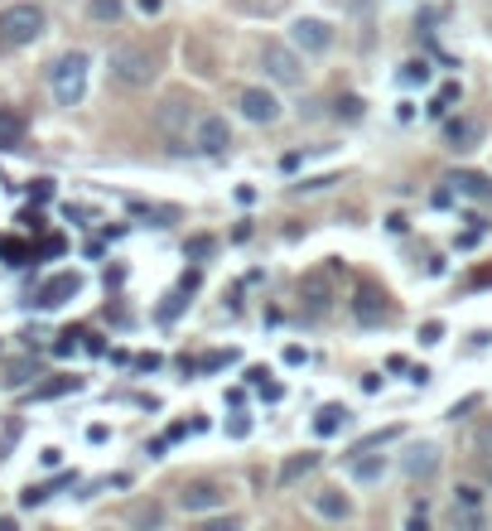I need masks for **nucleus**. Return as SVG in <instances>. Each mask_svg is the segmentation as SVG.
I'll return each instance as SVG.
<instances>
[{
  "label": "nucleus",
  "instance_id": "cd10ccee",
  "mask_svg": "<svg viewBox=\"0 0 492 531\" xmlns=\"http://www.w3.org/2000/svg\"><path fill=\"white\" fill-rule=\"evenodd\" d=\"M232 358H237V353H208V358L199 362V368H203V372H213V368H227Z\"/></svg>",
  "mask_w": 492,
  "mask_h": 531
},
{
  "label": "nucleus",
  "instance_id": "412c9836",
  "mask_svg": "<svg viewBox=\"0 0 492 531\" xmlns=\"http://www.w3.org/2000/svg\"><path fill=\"white\" fill-rule=\"evenodd\" d=\"M121 0H88V15L97 20V24H116L121 20Z\"/></svg>",
  "mask_w": 492,
  "mask_h": 531
},
{
  "label": "nucleus",
  "instance_id": "20e7f679",
  "mask_svg": "<svg viewBox=\"0 0 492 531\" xmlns=\"http://www.w3.org/2000/svg\"><path fill=\"white\" fill-rule=\"evenodd\" d=\"M261 68H265L271 82H280V88H294V82L304 78V63H300V49L294 44H265L261 49Z\"/></svg>",
  "mask_w": 492,
  "mask_h": 531
},
{
  "label": "nucleus",
  "instance_id": "f3484780",
  "mask_svg": "<svg viewBox=\"0 0 492 531\" xmlns=\"http://www.w3.org/2000/svg\"><path fill=\"white\" fill-rule=\"evenodd\" d=\"M434 469H440V450L434 444H420V450L405 454V473L411 479H434Z\"/></svg>",
  "mask_w": 492,
  "mask_h": 531
},
{
  "label": "nucleus",
  "instance_id": "7ed1b4c3",
  "mask_svg": "<svg viewBox=\"0 0 492 531\" xmlns=\"http://www.w3.org/2000/svg\"><path fill=\"white\" fill-rule=\"evenodd\" d=\"M88 53H63L59 63L49 68V88H53V102L59 107H78L82 97H88Z\"/></svg>",
  "mask_w": 492,
  "mask_h": 531
},
{
  "label": "nucleus",
  "instance_id": "6ab92c4d",
  "mask_svg": "<svg viewBox=\"0 0 492 531\" xmlns=\"http://www.w3.org/2000/svg\"><path fill=\"white\" fill-rule=\"evenodd\" d=\"M20 141H24V116L0 107V150H15Z\"/></svg>",
  "mask_w": 492,
  "mask_h": 531
},
{
  "label": "nucleus",
  "instance_id": "aec40b11",
  "mask_svg": "<svg viewBox=\"0 0 492 531\" xmlns=\"http://www.w3.org/2000/svg\"><path fill=\"white\" fill-rule=\"evenodd\" d=\"M353 421V411L348 406H319V415H314V430L319 435H339V430Z\"/></svg>",
  "mask_w": 492,
  "mask_h": 531
},
{
  "label": "nucleus",
  "instance_id": "a878e982",
  "mask_svg": "<svg viewBox=\"0 0 492 531\" xmlns=\"http://www.w3.org/2000/svg\"><path fill=\"white\" fill-rule=\"evenodd\" d=\"M160 522H164L160 508H140V512H135V526H160Z\"/></svg>",
  "mask_w": 492,
  "mask_h": 531
},
{
  "label": "nucleus",
  "instance_id": "bb28decb",
  "mask_svg": "<svg viewBox=\"0 0 492 531\" xmlns=\"http://www.w3.org/2000/svg\"><path fill=\"white\" fill-rule=\"evenodd\" d=\"M208 251H213V237H193V242H189V256L193 261H203Z\"/></svg>",
  "mask_w": 492,
  "mask_h": 531
},
{
  "label": "nucleus",
  "instance_id": "0eeeda50",
  "mask_svg": "<svg viewBox=\"0 0 492 531\" xmlns=\"http://www.w3.org/2000/svg\"><path fill=\"white\" fill-rule=\"evenodd\" d=\"M227 145H232L227 116H199L193 121V150H199V155H227Z\"/></svg>",
  "mask_w": 492,
  "mask_h": 531
},
{
  "label": "nucleus",
  "instance_id": "4468645a",
  "mask_svg": "<svg viewBox=\"0 0 492 531\" xmlns=\"http://www.w3.org/2000/svg\"><path fill=\"white\" fill-rule=\"evenodd\" d=\"M348 473H353L357 483H372V479H382V473H386V459L372 454V450H353V459H348Z\"/></svg>",
  "mask_w": 492,
  "mask_h": 531
},
{
  "label": "nucleus",
  "instance_id": "4be33fe9",
  "mask_svg": "<svg viewBox=\"0 0 492 531\" xmlns=\"http://www.w3.org/2000/svg\"><path fill=\"white\" fill-rule=\"evenodd\" d=\"M454 102H459V82H444V88H440V97H434V102H430V116H444V111L454 107Z\"/></svg>",
  "mask_w": 492,
  "mask_h": 531
},
{
  "label": "nucleus",
  "instance_id": "c85d7f7f",
  "mask_svg": "<svg viewBox=\"0 0 492 531\" xmlns=\"http://www.w3.org/2000/svg\"><path fill=\"white\" fill-rule=\"evenodd\" d=\"M420 339H425V343H440V339H444V324H425V329H420Z\"/></svg>",
  "mask_w": 492,
  "mask_h": 531
},
{
  "label": "nucleus",
  "instance_id": "393cba45",
  "mask_svg": "<svg viewBox=\"0 0 492 531\" xmlns=\"http://www.w3.org/2000/svg\"><path fill=\"white\" fill-rule=\"evenodd\" d=\"M339 116L357 121V116H362V97H343V102H339Z\"/></svg>",
  "mask_w": 492,
  "mask_h": 531
},
{
  "label": "nucleus",
  "instance_id": "39448f33",
  "mask_svg": "<svg viewBox=\"0 0 492 531\" xmlns=\"http://www.w3.org/2000/svg\"><path fill=\"white\" fill-rule=\"evenodd\" d=\"M222 502H227V488L213 483V479H199V483H184V488H179V508H184L189 517H199V512H218Z\"/></svg>",
  "mask_w": 492,
  "mask_h": 531
},
{
  "label": "nucleus",
  "instance_id": "9d476101",
  "mask_svg": "<svg viewBox=\"0 0 492 531\" xmlns=\"http://www.w3.org/2000/svg\"><path fill=\"white\" fill-rule=\"evenodd\" d=\"M82 290V281L73 271H63V275H53V281L39 285V310H59V304H68Z\"/></svg>",
  "mask_w": 492,
  "mask_h": 531
},
{
  "label": "nucleus",
  "instance_id": "2eb2a0df",
  "mask_svg": "<svg viewBox=\"0 0 492 531\" xmlns=\"http://www.w3.org/2000/svg\"><path fill=\"white\" fill-rule=\"evenodd\" d=\"M444 184H454V189L463 193V199H478V203H487V199H492V184H487L483 174H473V170H454V174L444 179Z\"/></svg>",
  "mask_w": 492,
  "mask_h": 531
},
{
  "label": "nucleus",
  "instance_id": "f257e3e1",
  "mask_svg": "<svg viewBox=\"0 0 492 531\" xmlns=\"http://www.w3.org/2000/svg\"><path fill=\"white\" fill-rule=\"evenodd\" d=\"M49 30V15L34 0H15V5L0 10V49H24Z\"/></svg>",
  "mask_w": 492,
  "mask_h": 531
},
{
  "label": "nucleus",
  "instance_id": "6e6552de",
  "mask_svg": "<svg viewBox=\"0 0 492 531\" xmlns=\"http://www.w3.org/2000/svg\"><path fill=\"white\" fill-rule=\"evenodd\" d=\"M237 111L256 126H271V121H280V97L265 92V88H242L237 92Z\"/></svg>",
  "mask_w": 492,
  "mask_h": 531
},
{
  "label": "nucleus",
  "instance_id": "b1692460",
  "mask_svg": "<svg viewBox=\"0 0 492 531\" xmlns=\"http://www.w3.org/2000/svg\"><path fill=\"white\" fill-rule=\"evenodd\" d=\"M454 502H459V508H478V502H483V488H473V483H459V493H454Z\"/></svg>",
  "mask_w": 492,
  "mask_h": 531
},
{
  "label": "nucleus",
  "instance_id": "a211bd4d",
  "mask_svg": "<svg viewBox=\"0 0 492 531\" xmlns=\"http://www.w3.org/2000/svg\"><path fill=\"white\" fill-rule=\"evenodd\" d=\"M319 464V454H294V459H285V464H280V473H275V483L280 488H290V483H300L309 469Z\"/></svg>",
  "mask_w": 492,
  "mask_h": 531
},
{
  "label": "nucleus",
  "instance_id": "423d86ee",
  "mask_svg": "<svg viewBox=\"0 0 492 531\" xmlns=\"http://www.w3.org/2000/svg\"><path fill=\"white\" fill-rule=\"evenodd\" d=\"M199 102L184 92H174V97H164V107H160V131L170 135V141H184L189 135V121H199V111H193Z\"/></svg>",
  "mask_w": 492,
  "mask_h": 531
},
{
  "label": "nucleus",
  "instance_id": "f03ea898",
  "mask_svg": "<svg viewBox=\"0 0 492 531\" xmlns=\"http://www.w3.org/2000/svg\"><path fill=\"white\" fill-rule=\"evenodd\" d=\"M111 82H121V88H150L154 73H160V63H154V53L150 49H140V44H116L111 49Z\"/></svg>",
  "mask_w": 492,
  "mask_h": 531
},
{
  "label": "nucleus",
  "instance_id": "1a4fd4ad",
  "mask_svg": "<svg viewBox=\"0 0 492 531\" xmlns=\"http://www.w3.org/2000/svg\"><path fill=\"white\" fill-rule=\"evenodd\" d=\"M290 44L300 49V53H323L333 44V30L323 20H314V15H304V20H294L290 24Z\"/></svg>",
  "mask_w": 492,
  "mask_h": 531
},
{
  "label": "nucleus",
  "instance_id": "f8f14e48",
  "mask_svg": "<svg viewBox=\"0 0 492 531\" xmlns=\"http://www.w3.org/2000/svg\"><path fill=\"white\" fill-rule=\"evenodd\" d=\"M353 314H357V324H386V319H391V304H386V295H376L372 285H362L357 300H353Z\"/></svg>",
  "mask_w": 492,
  "mask_h": 531
},
{
  "label": "nucleus",
  "instance_id": "7c9ffc66",
  "mask_svg": "<svg viewBox=\"0 0 492 531\" xmlns=\"http://www.w3.org/2000/svg\"><path fill=\"white\" fill-rule=\"evenodd\" d=\"M478 444H483V450H492V425L483 430V435H478Z\"/></svg>",
  "mask_w": 492,
  "mask_h": 531
},
{
  "label": "nucleus",
  "instance_id": "9b49d317",
  "mask_svg": "<svg viewBox=\"0 0 492 531\" xmlns=\"http://www.w3.org/2000/svg\"><path fill=\"white\" fill-rule=\"evenodd\" d=\"M478 141H483V121H469V116H454V121H444V145L449 150H473Z\"/></svg>",
  "mask_w": 492,
  "mask_h": 531
},
{
  "label": "nucleus",
  "instance_id": "dca6fc26",
  "mask_svg": "<svg viewBox=\"0 0 492 531\" xmlns=\"http://www.w3.org/2000/svg\"><path fill=\"white\" fill-rule=\"evenodd\" d=\"M300 295L309 300V310H314V314H323V310L333 304V285H329V275H304Z\"/></svg>",
  "mask_w": 492,
  "mask_h": 531
},
{
  "label": "nucleus",
  "instance_id": "5701e85b",
  "mask_svg": "<svg viewBox=\"0 0 492 531\" xmlns=\"http://www.w3.org/2000/svg\"><path fill=\"white\" fill-rule=\"evenodd\" d=\"M401 82H411V88L420 82V88H425V82H430V63H425V59H420V63H405V68H401Z\"/></svg>",
  "mask_w": 492,
  "mask_h": 531
},
{
  "label": "nucleus",
  "instance_id": "c756f323",
  "mask_svg": "<svg viewBox=\"0 0 492 531\" xmlns=\"http://www.w3.org/2000/svg\"><path fill=\"white\" fill-rule=\"evenodd\" d=\"M135 5L145 10V15H160V10H164V0H135Z\"/></svg>",
  "mask_w": 492,
  "mask_h": 531
},
{
  "label": "nucleus",
  "instance_id": "ddd939ff",
  "mask_svg": "<svg viewBox=\"0 0 492 531\" xmlns=\"http://www.w3.org/2000/svg\"><path fill=\"white\" fill-rule=\"evenodd\" d=\"M314 512L329 517V522H348V517H353V498L339 493V488H319V493H314Z\"/></svg>",
  "mask_w": 492,
  "mask_h": 531
}]
</instances>
